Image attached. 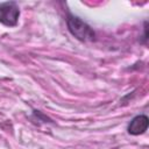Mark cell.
<instances>
[{
  "mask_svg": "<svg viewBox=\"0 0 149 149\" xmlns=\"http://www.w3.org/2000/svg\"><path fill=\"white\" fill-rule=\"evenodd\" d=\"M66 26H68L69 31L72 34V36H74L79 41H83V42L93 41L95 37L93 29L86 22H84L81 19H79L78 16H74L72 14H68Z\"/></svg>",
  "mask_w": 149,
  "mask_h": 149,
  "instance_id": "1",
  "label": "cell"
},
{
  "mask_svg": "<svg viewBox=\"0 0 149 149\" xmlns=\"http://www.w3.org/2000/svg\"><path fill=\"white\" fill-rule=\"evenodd\" d=\"M20 8L14 1L0 2V23L7 27H15L19 22Z\"/></svg>",
  "mask_w": 149,
  "mask_h": 149,
  "instance_id": "2",
  "label": "cell"
},
{
  "mask_svg": "<svg viewBox=\"0 0 149 149\" xmlns=\"http://www.w3.org/2000/svg\"><path fill=\"white\" fill-rule=\"evenodd\" d=\"M148 125H149L148 116L144 115V114H140V115L134 116L130 120L127 130L130 135H140V134H143L147 130Z\"/></svg>",
  "mask_w": 149,
  "mask_h": 149,
  "instance_id": "3",
  "label": "cell"
}]
</instances>
